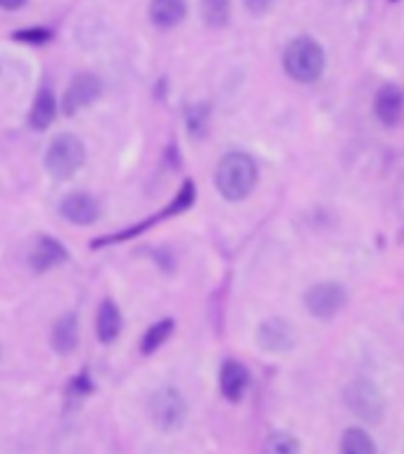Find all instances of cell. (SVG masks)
I'll return each mask as SVG.
<instances>
[{
	"mask_svg": "<svg viewBox=\"0 0 404 454\" xmlns=\"http://www.w3.org/2000/svg\"><path fill=\"white\" fill-rule=\"evenodd\" d=\"M50 340H53V350L60 355H69L74 350L76 340H79V326H76L74 314H65L62 319L55 321Z\"/></svg>",
	"mask_w": 404,
	"mask_h": 454,
	"instance_id": "obj_15",
	"label": "cell"
},
{
	"mask_svg": "<svg viewBox=\"0 0 404 454\" xmlns=\"http://www.w3.org/2000/svg\"><path fill=\"white\" fill-rule=\"evenodd\" d=\"M305 305L316 319H330L345 307V291L338 283H319L307 291Z\"/></svg>",
	"mask_w": 404,
	"mask_h": 454,
	"instance_id": "obj_5",
	"label": "cell"
},
{
	"mask_svg": "<svg viewBox=\"0 0 404 454\" xmlns=\"http://www.w3.org/2000/svg\"><path fill=\"white\" fill-rule=\"evenodd\" d=\"M219 387H221V395L229 403H240L243 395L247 393V387H250V372L236 359H229L219 372Z\"/></svg>",
	"mask_w": 404,
	"mask_h": 454,
	"instance_id": "obj_8",
	"label": "cell"
},
{
	"mask_svg": "<svg viewBox=\"0 0 404 454\" xmlns=\"http://www.w3.org/2000/svg\"><path fill=\"white\" fill-rule=\"evenodd\" d=\"M340 454H376V445L367 431L347 428L340 440Z\"/></svg>",
	"mask_w": 404,
	"mask_h": 454,
	"instance_id": "obj_17",
	"label": "cell"
},
{
	"mask_svg": "<svg viewBox=\"0 0 404 454\" xmlns=\"http://www.w3.org/2000/svg\"><path fill=\"white\" fill-rule=\"evenodd\" d=\"M200 15L207 27H224L231 17V0H202L200 3Z\"/></svg>",
	"mask_w": 404,
	"mask_h": 454,
	"instance_id": "obj_18",
	"label": "cell"
},
{
	"mask_svg": "<svg viewBox=\"0 0 404 454\" xmlns=\"http://www.w3.org/2000/svg\"><path fill=\"white\" fill-rule=\"evenodd\" d=\"M262 454H302L299 440L285 431L271 433L262 447Z\"/></svg>",
	"mask_w": 404,
	"mask_h": 454,
	"instance_id": "obj_20",
	"label": "cell"
},
{
	"mask_svg": "<svg viewBox=\"0 0 404 454\" xmlns=\"http://www.w3.org/2000/svg\"><path fill=\"white\" fill-rule=\"evenodd\" d=\"M188 129H190V134L202 136L205 134V129H207V107L205 105H198L190 110V117H188Z\"/></svg>",
	"mask_w": 404,
	"mask_h": 454,
	"instance_id": "obj_21",
	"label": "cell"
},
{
	"mask_svg": "<svg viewBox=\"0 0 404 454\" xmlns=\"http://www.w3.org/2000/svg\"><path fill=\"white\" fill-rule=\"evenodd\" d=\"M96 333L100 338V343L110 345L113 340H117L121 333V314L120 307L114 305L113 300H105L100 305V312H97L96 319Z\"/></svg>",
	"mask_w": 404,
	"mask_h": 454,
	"instance_id": "obj_13",
	"label": "cell"
},
{
	"mask_svg": "<svg viewBox=\"0 0 404 454\" xmlns=\"http://www.w3.org/2000/svg\"><path fill=\"white\" fill-rule=\"evenodd\" d=\"M67 260V250H65V246L62 243H58L55 239H48V236H43V239L36 240V246H34V250H31L29 254V264L34 271H48V269L58 267L60 262Z\"/></svg>",
	"mask_w": 404,
	"mask_h": 454,
	"instance_id": "obj_11",
	"label": "cell"
},
{
	"mask_svg": "<svg viewBox=\"0 0 404 454\" xmlns=\"http://www.w3.org/2000/svg\"><path fill=\"white\" fill-rule=\"evenodd\" d=\"M100 90H103V83L100 79L93 74H79L74 82L69 83L67 93L62 98V110L65 114H76L79 110H83L86 105H90L100 96Z\"/></svg>",
	"mask_w": 404,
	"mask_h": 454,
	"instance_id": "obj_6",
	"label": "cell"
},
{
	"mask_svg": "<svg viewBox=\"0 0 404 454\" xmlns=\"http://www.w3.org/2000/svg\"><path fill=\"white\" fill-rule=\"evenodd\" d=\"M172 331H174L172 319H165V321H159V324H155V326H150L141 340L143 355H152L155 350H159V348L165 345L167 338L172 335Z\"/></svg>",
	"mask_w": 404,
	"mask_h": 454,
	"instance_id": "obj_19",
	"label": "cell"
},
{
	"mask_svg": "<svg viewBox=\"0 0 404 454\" xmlns=\"http://www.w3.org/2000/svg\"><path fill=\"white\" fill-rule=\"evenodd\" d=\"M50 36H53V34H50V31L48 29H24V31H17L15 34V38L17 41H24V43H48V41H50Z\"/></svg>",
	"mask_w": 404,
	"mask_h": 454,
	"instance_id": "obj_22",
	"label": "cell"
},
{
	"mask_svg": "<svg viewBox=\"0 0 404 454\" xmlns=\"http://www.w3.org/2000/svg\"><path fill=\"white\" fill-rule=\"evenodd\" d=\"M374 112L381 124L385 127H395L400 124V120L404 117V90L400 86H383L378 93H376L374 100Z\"/></svg>",
	"mask_w": 404,
	"mask_h": 454,
	"instance_id": "obj_7",
	"label": "cell"
},
{
	"mask_svg": "<svg viewBox=\"0 0 404 454\" xmlns=\"http://www.w3.org/2000/svg\"><path fill=\"white\" fill-rule=\"evenodd\" d=\"M58 117V98L50 89L38 90L36 100H34V107H31V127L43 131L55 121Z\"/></svg>",
	"mask_w": 404,
	"mask_h": 454,
	"instance_id": "obj_14",
	"label": "cell"
},
{
	"mask_svg": "<svg viewBox=\"0 0 404 454\" xmlns=\"http://www.w3.org/2000/svg\"><path fill=\"white\" fill-rule=\"evenodd\" d=\"M83 160H86V148L83 143L72 134L58 136L50 148L45 153V167L53 179H72L76 174V169L82 167Z\"/></svg>",
	"mask_w": 404,
	"mask_h": 454,
	"instance_id": "obj_3",
	"label": "cell"
},
{
	"mask_svg": "<svg viewBox=\"0 0 404 454\" xmlns=\"http://www.w3.org/2000/svg\"><path fill=\"white\" fill-rule=\"evenodd\" d=\"M350 410L357 411L364 419H378L381 414V400H376V390L364 383H354L352 386Z\"/></svg>",
	"mask_w": 404,
	"mask_h": 454,
	"instance_id": "obj_16",
	"label": "cell"
},
{
	"mask_svg": "<svg viewBox=\"0 0 404 454\" xmlns=\"http://www.w3.org/2000/svg\"><path fill=\"white\" fill-rule=\"evenodd\" d=\"M27 0H0V8L3 10H17L22 8Z\"/></svg>",
	"mask_w": 404,
	"mask_h": 454,
	"instance_id": "obj_24",
	"label": "cell"
},
{
	"mask_svg": "<svg viewBox=\"0 0 404 454\" xmlns=\"http://www.w3.org/2000/svg\"><path fill=\"white\" fill-rule=\"evenodd\" d=\"M274 3H276V0H245V8L250 10L252 15H264V12H269Z\"/></svg>",
	"mask_w": 404,
	"mask_h": 454,
	"instance_id": "obj_23",
	"label": "cell"
},
{
	"mask_svg": "<svg viewBox=\"0 0 404 454\" xmlns=\"http://www.w3.org/2000/svg\"><path fill=\"white\" fill-rule=\"evenodd\" d=\"M186 17V0H152L150 3V20L159 29H172Z\"/></svg>",
	"mask_w": 404,
	"mask_h": 454,
	"instance_id": "obj_12",
	"label": "cell"
},
{
	"mask_svg": "<svg viewBox=\"0 0 404 454\" xmlns=\"http://www.w3.org/2000/svg\"><path fill=\"white\" fill-rule=\"evenodd\" d=\"M257 186V164L245 153H229L217 167V188L226 200H243Z\"/></svg>",
	"mask_w": 404,
	"mask_h": 454,
	"instance_id": "obj_1",
	"label": "cell"
},
{
	"mask_svg": "<svg viewBox=\"0 0 404 454\" xmlns=\"http://www.w3.org/2000/svg\"><path fill=\"white\" fill-rule=\"evenodd\" d=\"M257 340H260V345H262L264 350L284 352L292 348V343H295V333H292L291 324H285V321L281 319H271L264 321L262 326H260Z\"/></svg>",
	"mask_w": 404,
	"mask_h": 454,
	"instance_id": "obj_9",
	"label": "cell"
},
{
	"mask_svg": "<svg viewBox=\"0 0 404 454\" xmlns=\"http://www.w3.org/2000/svg\"><path fill=\"white\" fill-rule=\"evenodd\" d=\"M284 67L291 79L299 83H312L323 74L326 67V52L315 38H295L284 52Z\"/></svg>",
	"mask_w": 404,
	"mask_h": 454,
	"instance_id": "obj_2",
	"label": "cell"
},
{
	"mask_svg": "<svg viewBox=\"0 0 404 454\" xmlns=\"http://www.w3.org/2000/svg\"><path fill=\"white\" fill-rule=\"evenodd\" d=\"M148 414L159 431H179L186 421V400L176 387H159L158 393L150 397Z\"/></svg>",
	"mask_w": 404,
	"mask_h": 454,
	"instance_id": "obj_4",
	"label": "cell"
},
{
	"mask_svg": "<svg viewBox=\"0 0 404 454\" xmlns=\"http://www.w3.org/2000/svg\"><path fill=\"white\" fill-rule=\"evenodd\" d=\"M60 215L72 223H79V226H86V223H93L100 215V207L97 202L86 193H74L65 198L60 205Z\"/></svg>",
	"mask_w": 404,
	"mask_h": 454,
	"instance_id": "obj_10",
	"label": "cell"
}]
</instances>
